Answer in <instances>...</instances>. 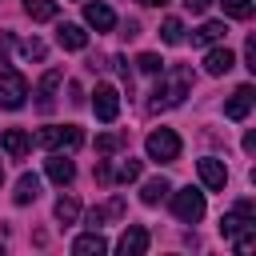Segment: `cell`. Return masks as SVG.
<instances>
[{"label":"cell","mask_w":256,"mask_h":256,"mask_svg":"<svg viewBox=\"0 0 256 256\" xmlns=\"http://www.w3.org/2000/svg\"><path fill=\"white\" fill-rule=\"evenodd\" d=\"M144 148H148V156H152L156 164H172V160L180 156V136H176L172 128H156V132H148Z\"/></svg>","instance_id":"cell-4"},{"label":"cell","mask_w":256,"mask_h":256,"mask_svg":"<svg viewBox=\"0 0 256 256\" xmlns=\"http://www.w3.org/2000/svg\"><path fill=\"white\" fill-rule=\"evenodd\" d=\"M36 196H40V176H36V172H20L12 200H16V204H32Z\"/></svg>","instance_id":"cell-18"},{"label":"cell","mask_w":256,"mask_h":256,"mask_svg":"<svg viewBox=\"0 0 256 256\" xmlns=\"http://www.w3.org/2000/svg\"><path fill=\"white\" fill-rule=\"evenodd\" d=\"M124 144H128L124 132H104V136H96V152H104V156L116 152V148H124Z\"/></svg>","instance_id":"cell-25"},{"label":"cell","mask_w":256,"mask_h":256,"mask_svg":"<svg viewBox=\"0 0 256 256\" xmlns=\"http://www.w3.org/2000/svg\"><path fill=\"white\" fill-rule=\"evenodd\" d=\"M84 20H88L96 32H112V28H116L112 8H108V4H100V0H96V4H84Z\"/></svg>","instance_id":"cell-14"},{"label":"cell","mask_w":256,"mask_h":256,"mask_svg":"<svg viewBox=\"0 0 256 256\" xmlns=\"http://www.w3.org/2000/svg\"><path fill=\"white\" fill-rule=\"evenodd\" d=\"M116 180H124V184L140 180V160H124V164H120V172H116Z\"/></svg>","instance_id":"cell-28"},{"label":"cell","mask_w":256,"mask_h":256,"mask_svg":"<svg viewBox=\"0 0 256 256\" xmlns=\"http://www.w3.org/2000/svg\"><path fill=\"white\" fill-rule=\"evenodd\" d=\"M0 148H4L12 160H24L28 148H32V136H28L24 128H4V132H0Z\"/></svg>","instance_id":"cell-9"},{"label":"cell","mask_w":256,"mask_h":256,"mask_svg":"<svg viewBox=\"0 0 256 256\" xmlns=\"http://www.w3.org/2000/svg\"><path fill=\"white\" fill-rule=\"evenodd\" d=\"M36 144L48 148V152H72V148L84 144V132L76 124H48V128L36 132Z\"/></svg>","instance_id":"cell-3"},{"label":"cell","mask_w":256,"mask_h":256,"mask_svg":"<svg viewBox=\"0 0 256 256\" xmlns=\"http://www.w3.org/2000/svg\"><path fill=\"white\" fill-rule=\"evenodd\" d=\"M224 36H228V28H224L220 20H204V24L192 32V40H196V44H220Z\"/></svg>","instance_id":"cell-19"},{"label":"cell","mask_w":256,"mask_h":256,"mask_svg":"<svg viewBox=\"0 0 256 256\" xmlns=\"http://www.w3.org/2000/svg\"><path fill=\"white\" fill-rule=\"evenodd\" d=\"M208 4H212V0H184V8H188V12H196V16H200Z\"/></svg>","instance_id":"cell-31"},{"label":"cell","mask_w":256,"mask_h":256,"mask_svg":"<svg viewBox=\"0 0 256 256\" xmlns=\"http://www.w3.org/2000/svg\"><path fill=\"white\" fill-rule=\"evenodd\" d=\"M0 180H4V164H0Z\"/></svg>","instance_id":"cell-36"},{"label":"cell","mask_w":256,"mask_h":256,"mask_svg":"<svg viewBox=\"0 0 256 256\" xmlns=\"http://www.w3.org/2000/svg\"><path fill=\"white\" fill-rule=\"evenodd\" d=\"M220 232H224V240H232L236 252H244V256L256 248V220L244 216V212H228V216L220 220Z\"/></svg>","instance_id":"cell-2"},{"label":"cell","mask_w":256,"mask_h":256,"mask_svg":"<svg viewBox=\"0 0 256 256\" xmlns=\"http://www.w3.org/2000/svg\"><path fill=\"white\" fill-rule=\"evenodd\" d=\"M120 212H124V200H120V196H112L104 208H92V212H88V228H100L108 216H120Z\"/></svg>","instance_id":"cell-21"},{"label":"cell","mask_w":256,"mask_h":256,"mask_svg":"<svg viewBox=\"0 0 256 256\" xmlns=\"http://www.w3.org/2000/svg\"><path fill=\"white\" fill-rule=\"evenodd\" d=\"M28 96V80L16 72V68H0V108H20Z\"/></svg>","instance_id":"cell-6"},{"label":"cell","mask_w":256,"mask_h":256,"mask_svg":"<svg viewBox=\"0 0 256 256\" xmlns=\"http://www.w3.org/2000/svg\"><path fill=\"white\" fill-rule=\"evenodd\" d=\"M136 68H140V72H160L164 60H160L156 52H140V56H136Z\"/></svg>","instance_id":"cell-27"},{"label":"cell","mask_w":256,"mask_h":256,"mask_svg":"<svg viewBox=\"0 0 256 256\" xmlns=\"http://www.w3.org/2000/svg\"><path fill=\"white\" fill-rule=\"evenodd\" d=\"M124 36H128V40H132V36H140V24H136V20H128V24H124Z\"/></svg>","instance_id":"cell-33"},{"label":"cell","mask_w":256,"mask_h":256,"mask_svg":"<svg viewBox=\"0 0 256 256\" xmlns=\"http://www.w3.org/2000/svg\"><path fill=\"white\" fill-rule=\"evenodd\" d=\"M140 4H148V8H164L168 0H140Z\"/></svg>","instance_id":"cell-35"},{"label":"cell","mask_w":256,"mask_h":256,"mask_svg":"<svg viewBox=\"0 0 256 256\" xmlns=\"http://www.w3.org/2000/svg\"><path fill=\"white\" fill-rule=\"evenodd\" d=\"M220 8H224V16H232V20H248V16H252V0H220Z\"/></svg>","instance_id":"cell-26"},{"label":"cell","mask_w":256,"mask_h":256,"mask_svg":"<svg viewBox=\"0 0 256 256\" xmlns=\"http://www.w3.org/2000/svg\"><path fill=\"white\" fill-rule=\"evenodd\" d=\"M236 212H244V216H252V220H256V204H252V200H240V204H236Z\"/></svg>","instance_id":"cell-32"},{"label":"cell","mask_w":256,"mask_h":256,"mask_svg":"<svg viewBox=\"0 0 256 256\" xmlns=\"http://www.w3.org/2000/svg\"><path fill=\"white\" fill-rule=\"evenodd\" d=\"M168 192H172V184H168L164 176H156V180H148V184L140 188V200H144V204H160Z\"/></svg>","instance_id":"cell-20"},{"label":"cell","mask_w":256,"mask_h":256,"mask_svg":"<svg viewBox=\"0 0 256 256\" xmlns=\"http://www.w3.org/2000/svg\"><path fill=\"white\" fill-rule=\"evenodd\" d=\"M0 252H4V248H0Z\"/></svg>","instance_id":"cell-37"},{"label":"cell","mask_w":256,"mask_h":256,"mask_svg":"<svg viewBox=\"0 0 256 256\" xmlns=\"http://www.w3.org/2000/svg\"><path fill=\"white\" fill-rule=\"evenodd\" d=\"M244 152H248V156L256 152V132H248V136H244Z\"/></svg>","instance_id":"cell-34"},{"label":"cell","mask_w":256,"mask_h":256,"mask_svg":"<svg viewBox=\"0 0 256 256\" xmlns=\"http://www.w3.org/2000/svg\"><path fill=\"white\" fill-rule=\"evenodd\" d=\"M196 172H200V180H204V188H212V192H220L224 184H228V168L216 160V156H204L200 164H196Z\"/></svg>","instance_id":"cell-10"},{"label":"cell","mask_w":256,"mask_h":256,"mask_svg":"<svg viewBox=\"0 0 256 256\" xmlns=\"http://www.w3.org/2000/svg\"><path fill=\"white\" fill-rule=\"evenodd\" d=\"M44 168H48V180H52V184H60V188L76 180V164H72V160H68L64 152H52Z\"/></svg>","instance_id":"cell-12"},{"label":"cell","mask_w":256,"mask_h":256,"mask_svg":"<svg viewBox=\"0 0 256 256\" xmlns=\"http://www.w3.org/2000/svg\"><path fill=\"white\" fill-rule=\"evenodd\" d=\"M92 112H96V120L112 124V120L120 116V92H116L112 84H96V92H92Z\"/></svg>","instance_id":"cell-7"},{"label":"cell","mask_w":256,"mask_h":256,"mask_svg":"<svg viewBox=\"0 0 256 256\" xmlns=\"http://www.w3.org/2000/svg\"><path fill=\"white\" fill-rule=\"evenodd\" d=\"M116 248H120L124 256H144V252H148V232H144L140 224H128L124 236L116 240Z\"/></svg>","instance_id":"cell-13"},{"label":"cell","mask_w":256,"mask_h":256,"mask_svg":"<svg viewBox=\"0 0 256 256\" xmlns=\"http://www.w3.org/2000/svg\"><path fill=\"white\" fill-rule=\"evenodd\" d=\"M60 80H64V72H60V68H52V72H44V80H40V88H36V108H40V112H52V104H56V88H60Z\"/></svg>","instance_id":"cell-11"},{"label":"cell","mask_w":256,"mask_h":256,"mask_svg":"<svg viewBox=\"0 0 256 256\" xmlns=\"http://www.w3.org/2000/svg\"><path fill=\"white\" fill-rule=\"evenodd\" d=\"M160 40H164V44H184V24H180L176 16H168V20L160 24Z\"/></svg>","instance_id":"cell-24"},{"label":"cell","mask_w":256,"mask_h":256,"mask_svg":"<svg viewBox=\"0 0 256 256\" xmlns=\"http://www.w3.org/2000/svg\"><path fill=\"white\" fill-rule=\"evenodd\" d=\"M244 60H248L244 68H248V72H256V36H248V44H244Z\"/></svg>","instance_id":"cell-30"},{"label":"cell","mask_w":256,"mask_h":256,"mask_svg":"<svg viewBox=\"0 0 256 256\" xmlns=\"http://www.w3.org/2000/svg\"><path fill=\"white\" fill-rule=\"evenodd\" d=\"M72 252H76V256H100V252H108V240L92 228V232H84V236L72 240Z\"/></svg>","instance_id":"cell-16"},{"label":"cell","mask_w":256,"mask_h":256,"mask_svg":"<svg viewBox=\"0 0 256 256\" xmlns=\"http://www.w3.org/2000/svg\"><path fill=\"white\" fill-rule=\"evenodd\" d=\"M24 12L32 20H52L56 16V0H24Z\"/></svg>","instance_id":"cell-23"},{"label":"cell","mask_w":256,"mask_h":256,"mask_svg":"<svg viewBox=\"0 0 256 256\" xmlns=\"http://www.w3.org/2000/svg\"><path fill=\"white\" fill-rule=\"evenodd\" d=\"M252 104H256V92H252V84H240V88L228 96V104H224V116H228V120H244V116L252 112Z\"/></svg>","instance_id":"cell-8"},{"label":"cell","mask_w":256,"mask_h":256,"mask_svg":"<svg viewBox=\"0 0 256 256\" xmlns=\"http://www.w3.org/2000/svg\"><path fill=\"white\" fill-rule=\"evenodd\" d=\"M20 52H24L28 60H44V44H40L36 36H32V40H24V44H20Z\"/></svg>","instance_id":"cell-29"},{"label":"cell","mask_w":256,"mask_h":256,"mask_svg":"<svg viewBox=\"0 0 256 256\" xmlns=\"http://www.w3.org/2000/svg\"><path fill=\"white\" fill-rule=\"evenodd\" d=\"M172 212H176V220H184V224H196L200 216H204V192L200 188H180L176 196H172Z\"/></svg>","instance_id":"cell-5"},{"label":"cell","mask_w":256,"mask_h":256,"mask_svg":"<svg viewBox=\"0 0 256 256\" xmlns=\"http://www.w3.org/2000/svg\"><path fill=\"white\" fill-rule=\"evenodd\" d=\"M52 212H56V220H60V224H72V220L80 216V204H76V196H60Z\"/></svg>","instance_id":"cell-22"},{"label":"cell","mask_w":256,"mask_h":256,"mask_svg":"<svg viewBox=\"0 0 256 256\" xmlns=\"http://www.w3.org/2000/svg\"><path fill=\"white\" fill-rule=\"evenodd\" d=\"M56 40H60V48H68V52H84V48H88V32H84L80 24H60V28H56Z\"/></svg>","instance_id":"cell-15"},{"label":"cell","mask_w":256,"mask_h":256,"mask_svg":"<svg viewBox=\"0 0 256 256\" xmlns=\"http://www.w3.org/2000/svg\"><path fill=\"white\" fill-rule=\"evenodd\" d=\"M188 92H192V68L168 64V68H160V84L152 92V108H176Z\"/></svg>","instance_id":"cell-1"},{"label":"cell","mask_w":256,"mask_h":256,"mask_svg":"<svg viewBox=\"0 0 256 256\" xmlns=\"http://www.w3.org/2000/svg\"><path fill=\"white\" fill-rule=\"evenodd\" d=\"M232 64H236V56H232L228 48H212V52L204 56V72H208V76H224V72H232Z\"/></svg>","instance_id":"cell-17"}]
</instances>
